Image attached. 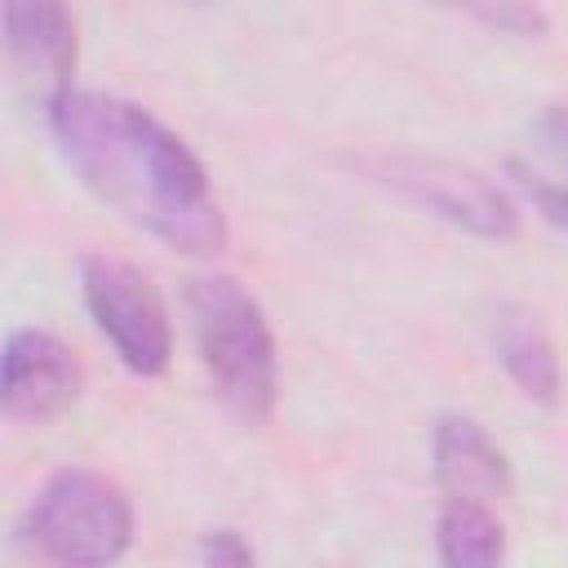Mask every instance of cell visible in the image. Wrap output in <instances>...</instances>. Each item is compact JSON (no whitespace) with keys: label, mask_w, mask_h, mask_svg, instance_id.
Segmentation results:
<instances>
[{"label":"cell","mask_w":568,"mask_h":568,"mask_svg":"<svg viewBox=\"0 0 568 568\" xmlns=\"http://www.w3.org/2000/svg\"><path fill=\"white\" fill-rule=\"evenodd\" d=\"M377 182L395 186L399 195H408L417 209L484 235V240H506L519 231V209L515 200L484 173L448 164V160H417V155H382L364 164Z\"/></svg>","instance_id":"5b68a950"},{"label":"cell","mask_w":568,"mask_h":568,"mask_svg":"<svg viewBox=\"0 0 568 568\" xmlns=\"http://www.w3.org/2000/svg\"><path fill=\"white\" fill-rule=\"evenodd\" d=\"M4 62L22 102L49 111L71 93L75 18L67 0H4Z\"/></svg>","instance_id":"8992f818"},{"label":"cell","mask_w":568,"mask_h":568,"mask_svg":"<svg viewBox=\"0 0 568 568\" xmlns=\"http://www.w3.org/2000/svg\"><path fill=\"white\" fill-rule=\"evenodd\" d=\"M44 120L80 182L124 222L191 257L226 248V217L209 191L204 164L146 106L115 93L71 89Z\"/></svg>","instance_id":"6da1fadb"},{"label":"cell","mask_w":568,"mask_h":568,"mask_svg":"<svg viewBox=\"0 0 568 568\" xmlns=\"http://www.w3.org/2000/svg\"><path fill=\"white\" fill-rule=\"evenodd\" d=\"M488 342L497 351V364L506 368V377L519 386L524 399L541 404V408H555L559 404V355H555V342L546 333V324L519 306V302H501L488 320Z\"/></svg>","instance_id":"9c48e42d"},{"label":"cell","mask_w":568,"mask_h":568,"mask_svg":"<svg viewBox=\"0 0 568 568\" xmlns=\"http://www.w3.org/2000/svg\"><path fill=\"white\" fill-rule=\"evenodd\" d=\"M515 173H519V182H524V191L537 200V209L550 217V222H559V226H568V178H546V173H532L528 164H510Z\"/></svg>","instance_id":"4fadbf2b"},{"label":"cell","mask_w":568,"mask_h":568,"mask_svg":"<svg viewBox=\"0 0 568 568\" xmlns=\"http://www.w3.org/2000/svg\"><path fill=\"white\" fill-rule=\"evenodd\" d=\"M435 479L448 497L493 501L510 493V462L475 417L448 413L435 422Z\"/></svg>","instance_id":"ba28073f"},{"label":"cell","mask_w":568,"mask_h":568,"mask_svg":"<svg viewBox=\"0 0 568 568\" xmlns=\"http://www.w3.org/2000/svg\"><path fill=\"white\" fill-rule=\"evenodd\" d=\"M435 546L448 568H493L506 559V528L484 497H448L435 524Z\"/></svg>","instance_id":"30bf717a"},{"label":"cell","mask_w":568,"mask_h":568,"mask_svg":"<svg viewBox=\"0 0 568 568\" xmlns=\"http://www.w3.org/2000/svg\"><path fill=\"white\" fill-rule=\"evenodd\" d=\"M186 306L217 399L248 426L266 422L280 395V359L262 302L235 275L213 271L186 284Z\"/></svg>","instance_id":"7a4b0ae2"},{"label":"cell","mask_w":568,"mask_h":568,"mask_svg":"<svg viewBox=\"0 0 568 568\" xmlns=\"http://www.w3.org/2000/svg\"><path fill=\"white\" fill-rule=\"evenodd\" d=\"M80 288H84V306L93 324L115 346L120 364L138 377H160L173 355V328H169V311L155 284L124 257L84 253Z\"/></svg>","instance_id":"277c9868"},{"label":"cell","mask_w":568,"mask_h":568,"mask_svg":"<svg viewBox=\"0 0 568 568\" xmlns=\"http://www.w3.org/2000/svg\"><path fill=\"white\" fill-rule=\"evenodd\" d=\"M195 4H204V0H195Z\"/></svg>","instance_id":"5bb4252c"},{"label":"cell","mask_w":568,"mask_h":568,"mask_svg":"<svg viewBox=\"0 0 568 568\" xmlns=\"http://www.w3.org/2000/svg\"><path fill=\"white\" fill-rule=\"evenodd\" d=\"M195 559L209 564V568H248L257 559V550L235 528H209L200 537V546H195Z\"/></svg>","instance_id":"7c38bea8"},{"label":"cell","mask_w":568,"mask_h":568,"mask_svg":"<svg viewBox=\"0 0 568 568\" xmlns=\"http://www.w3.org/2000/svg\"><path fill=\"white\" fill-rule=\"evenodd\" d=\"M18 541L67 568L115 564L133 546V501L98 470H58L22 510Z\"/></svg>","instance_id":"3957f363"},{"label":"cell","mask_w":568,"mask_h":568,"mask_svg":"<svg viewBox=\"0 0 568 568\" xmlns=\"http://www.w3.org/2000/svg\"><path fill=\"white\" fill-rule=\"evenodd\" d=\"M426 4L466 13V18H475L479 27L501 31V36H515V40H541L546 27H550L537 0H426Z\"/></svg>","instance_id":"8fae6325"},{"label":"cell","mask_w":568,"mask_h":568,"mask_svg":"<svg viewBox=\"0 0 568 568\" xmlns=\"http://www.w3.org/2000/svg\"><path fill=\"white\" fill-rule=\"evenodd\" d=\"M80 359L75 351L44 328H13L4 337L0 359V404L13 422H49L80 395Z\"/></svg>","instance_id":"52a82bcc"}]
</instances>
